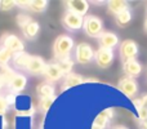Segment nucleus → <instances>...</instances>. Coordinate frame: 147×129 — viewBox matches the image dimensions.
<instances>
[{"mask_svg": "<svg viewBox=\"0 0 147 129\" xmlns=\"http://www.w3.org/2000/svg\"><path fill=\"white\" fill-rule=\"evenodd\" d=\"M62 25H63V27L69 31H78V30H80V28H83L84 17L78 16V14H75V13L67 10V12L63 14V17H62Z\"/></svg>", "mask_w": 147, "mask_h": 129, "instance_id": "6", "label": "nucleus"}, {"mask_svg": "<svg viewBox=\"0 0 147 129\" xmlns=\"http://www.w3.org/2000/svg\"><path fill=\"white\" fill-rule=\"evenodd\" d=\"M1 45H4L5 48H8L9 51H12L13 53H21L25 52V44L18 36L13 35V34H5L1 38Z\"/></svg>", "mask_w": 147, "mask_h": 129, "instance_id": "8", "label": "nucleus"}, {"mask_svg": "<svg viewBox=\"0 0 147 129\" xmlns=\"http://www.w3.org/2000/svg\"><path fill=\"white\" fill-rule=\"evenodd\" d=\"M142 101H143V103H145V106L147 107V94H145V96L142 97Z\"/></svg>", "mask_w": 147, "mask_h": 129, "instance_id": "37", "label": "nucleus"}, {"mask_svg": "<svg viewBox=\"0 0 147 129\" xmlns=\"http://www.w3.org/2000/svg\"><path fill=\"white\" fill-rule=\"evenodd\" d=\"M84 32L90 38H97L101 36L103 32V22L99 17L93 14H89L84 17V26H83Z\"/></svg>", "mask_w": 147, "mask_h": 129, "instance_id": "2", "label": "nucleus"}, {"mask_svg": "<svg viewBox=\"0 0 147 129\" xmlns=\"http://www.w3.org/2000/svg\"><path fill=\"white\" fill-rule=\"evenodd\" d=\"M90 129H101V128H98V127H96V125H92V127H90Z\"/></svg>", "mask_w": 147, "mask_h": 129, "instance_id": "40", "label": "nucleus"}, {"mask_svg": "<svg viewBox=\"0 0 147 129\" xmlns=\"http://www.w3.org/2000/svg\"><path fill=\"white\" fill-rule=\"evenodd\" d=\"M143 27H145V31H146V34H147V17H146V20H145V23H143Z\"/></svg>", "mask_w": 147, "mask_h": 129, "instance_id": "38", "label": "nucleus"}, {"mask_svg": "<svg viewBox=\"0 0 147 129\" xmlns=\"http://www.w3.org/2000/svg\"><path fill=\"white\" fill-rule=\"evenodd\" d=\"M14 7H17V1H14V0H0V10L1 12L12 10Z\"/></svg>", "mask_w": 147, "mask_h": 129, "instance_id": "28", "label": "nucleus"}, {"mask_svg": "<svg viewBox=\"0 0 147 129\" xmlns=\"http://www.w3.org/2000/svg\"><path fill=\"white\" fill-rule=\"evenodd\" d=\"M137 115H138V120H147V107L145 106L141 110H138Z\"/></svg>", "mask_w": 147, "mask_h": 129, "instance_id": "31", "label": "nucleus"}, {"mask_svg": "<svg viewBox=\"0 0 147 129\" xmlns=\"http://www.w3.org/2000/svg\"><path fill=\"white\" fill-rule=\"evenodd\" d=\"M117 89L124 96H127L128 98H133V97L137 96L138 91H140V86H138V83L136 79L129 78V76H124L117 83Z\"/></svg>", "mask_w": 147, "mask_h": 129, "instance_id": "5", "label": "nucleus"}, {"mask_svg": "<svg viewBox=\"0 0 147 129\" xmlns=\"http://www.w3.org/2000/svg\"><path fill=\"white\" fill-rule=\"evenodd\" d=\"M13 57H14V53L12 51L5 48L4 45H0V67H7L10 59H13Z\"/></svg>", "mask_w": 147, "mask_h": 129, "instance_id": "22", "label": "nucleus"}, {"mask_svg": "<svg viewBox=\"0 0 147 129\" xmlns=\"http://www.w3.org/2000/svg\"><path fill=\"white\" fill-rule=\"evenodd\" d=\"M115 58V54L112 49H106V48H99L96 52V56H94V61L98 67L101 68H109L112 65Z\"/></svg>", "mask_w": 147, "mask_h": 129, "instance_id": "7", "label": "nucleus"}, {"mask_svg": "<svg viewBox=\"0 0 147 129\" xmlns=\"http://www.w3.org/2000/svg\"><path fill=\"white\" fill-rule=\"evenodd\" d=\"M3 86H4V81H3V79L0 78V91L3 89Z\"/></svg>", "mask_w": 147, "mask_h": 129, "instance_id": "39", "label": "nucleus"}, {"mask_svg": "<svg viewBox=\"0 0 147 129\" xmlns=\"http://www.w3.org/2000/svg\"><path fill=\"white\" fill-rule=\"evenodd\" d=\"M31 59V56L26 52H21V53H16L13 57V66H14L17 70H26L27 65Z\"/></svg>", "mask_w": 147, "mask_h": 129, "instance_id": "18", "label": "nucleus"}, {"mask_svg": "<svg viewBox=\"0 0 147 129\" xmlns=\"http://www.w3.org/2000/svg\"><path fill=\"white\" fill-rule=\"evenodd\" d=\"M56 101V97H52V98H40L39 99V103H38V107L41 112L47 114L49 111V109L52 107L53 102Z\"/></svg>", "mask_w": 147, "mask_h": 129, "instance_id": "26", "label": "nucleus"}, {"mask_svg": "<svg viewBox=\"0 0 147 129\" xmlns=\"http://www.w3.org/2000/svg\"><path fill=\"white\" fill-rule=\"evenodd\" d=\"M140 53V48L138 44L132 39H127V40L121 41L119 47V54L123 62L130 61V59H137V56Z\"/></svg>", "mask_w": 147, "mask_h": 129, "instance_id": "3", "label": "nucleus"}, {"mask_svg": "<svg viewBox=\"0 0 147 129\" xmlns=\"http://www.w3.org/2000/svg\"><path fill=\"white\" fill-rule=\"evenodd\" d=\"M96 52L93 51L90 44L88 43H80L75 48V59L80 65H88L94 58Z\"/></svg>", "mask_w": 147, "mask_h": 129, "instance_id": "4", "label": "nucleus"}, {"mask_svg": "<svg viewBox=\"0 0 147 129\" xmlns=\"http://www.w3.org/2000/svg\"><path fill=\"white\" fill-rule=\"evenodd\" d=\"M138 127L140 129H147V120H138Z\"/></svg>", "mask_w": 147, "mask_h": 129, "instance_id": "34", "label": "nucleus"}, {"mask_svg": "<svg viewBox=\"0 0 147 129\" xmlns=\"http://www.w3.org/2000/svg\"><path fill=\"white\" fill-rule=\"evenodd\" d=\"M31 1H32V0H18V1H17V7H20L21 9H27V10H30Z\"/></svg>", "mask_w": 147, "mask_h": 129, "instance_id": "30", "label": "nucleus"}, {"mask_svg": "<svg viewBox=\"0 0 147 129\" xmlns=\"http://www.w3.org/2000/svg\"><path fill=\"white\" fill-rule=\"evenodd\" d=\"M112 118H114V109H112V107H107V109L102 110V111L97 115L93 124L101 129H106L107 125H109V122Z\"/></svg>", "mask_w": 147, "mask_h": 129, "instance_id": "14", "label": "nucleus"}, {"mask_svg": "<svg viewBox=\"0 0 147 129\" xmlns=\"http://www.w3.org/2000/svg\"><path fill=\"white\" fill-rule=\"evenodd\" d=\"M22 32L26 39L34 40V39H36V36L39 35V32H40V25H39V22H36V21H32V22H30L28 25H26L25 27L22 28Z\"/></svg>", "mask_w": 147, "mask_h": 129, "instance_id": "20", "label": "nucleus"}, {"mask_svg": "<svg viewBox=\"0 0 147 129\" xmlns=\"http://www.w3.org/2000/svg\"><path fill=\"white\" fill-rule=\"evenodd\" d=\"M74 49V39L69 35H59L53 43V53L57 61L71 57Z\"/></svg>", "mask_w": 147, "mask_h": 129, "instance_id": "1", "label": "nucleus"}, {"mask_svg": "<svg viewBox=\"0 0 147 129\" xmlns=\"http://www.w3.org/2000/svg\"><path fill=\"white\" fill-rule=\"evenodd\" d=\"M133 106L136 107V110H141L142 107H145V103H143V101H142V98H134L133 99Z\"/></svg>", "mask_w": 147, "mask_h": 129, "instance_id": "32", "label": "nucleus"}, {"mask_svg": "<svg viewBox=\"0 0 147 129\" xmlns=\"http://www.w3.org/2000/svg\"><path fill=\"white\" fill-rule=\"evenodd\" d=\"M97 79H90V78H85V83H97Z\"/></svg>", "mask_w": 147, "mask_h": 129, "instance_id": "35", "label": "nucleus"}, {"mask_svg": "<svg viewBox=\"0 0 147 129\" xmlns=\"http://www.w3.org/2000/svg\"><path fill=\"white\" fill-rule=\"evenodd\" d=\"M43 76L48 83H56V81H59L63 76H66L63 74V71L59 68V66L54 62V63H47V67L43 72Z\"/></svg>", "mask_w": 147, "mask_h": 129, "instance_id": "9", "label": "nucleus"}, {"mask_svg": "<svg viewBox=\"0 0 147 129\" xmlns=\"http://www.w3.org/2000/svg\"><path fill=\"white\" fill-rule=\"evenodd\" d=\"M49 3L47 0H32L30 7V12L32 13H43L47 10Z\"/></svg>", "mask_w": 147, "mask_h": 129, "instance_id": "23", "label": "nucleus"}, {"mask_svg": "<svg viewBox=\"0 0 147 129\" xmlns=\"http://www.w3.org/2000/svg\"><path fill=\"white\" fill-rule=\"evenodd\" d=\"M107 9H109L110 14H114L116 17L123 10L128 9V1H125V0H110V1H107Z\"/></svg>", "mask_w": 147, "mask_h": 129, "instance_id": "19", "label": "nucleus"}, {"mask_svg": "<svg viewBox=\"0 0 147 129\" xmlns=\"http://www.w3.org/2000/svg\"><path fill=\"white\" fill-rule=\"evenodd\" d=\"M8 109H9V103H8V101H7V97L0 94V116L5 115Z\"/></svg>", "mask_w": 147, "mask_h": 129, "instance_id": "29", "label": "nucleus"}, {"mask_svg": "<svg viewBox=\"0 0 147 129\" xmlns=\"http://www.w3.org/2000/svg\"><path fill=\"white\" fill-rule=\"evenodd\" d=\"M85 83V78L79 74H75V72H71L69 75L65 76V81H63V85H62L61 91H66V89H70V88H74L76 85H80V84Z\"/></svg>", "mask_w": 147, "mask_h": 129, "instance_id": "16", "label": "nucleus"}, {"mask_svg": "<svg viewBox=\"0 0 147 129\" xmlns=\"http://www.w3.org/2000/svg\"><path fill=\"white\" fill-rule=\"evenodd\" d=\"M66 7L69 12H72L75 14L84 17L88 13L89 3L86 0H70V1H66Z\"/></svg>", "mask_w": 147, "mask_h": 129, "instance_id": "12", "label": "nucleus"}, {"mask_svg": "<svg viewBox=\"0 0 147 129\" xmlns=\"http://www.w3.org/2000/svg\"><path fill=\"white\" fill-rule=\"evenodd\" d=\"M47 67V63L40 56H31V59L27 65V71L31 75H43L44 70Z\"/></svg>", "mask_w": 147, "mask_h": 129, "instance_id": "11", "label": "nucleus"}, {"mask_svg": "<svg viewBox=\"0 0 147 129\" xmlns=\"http://www.w3.org/2000/svg\"><path fill=\"white\" fill-rule=\"evenodd\" d=\"M132 12H130V9L128 8V9L123 10L121 13H119V14L115 17V22H116V25L119 26V27H125V26H128L130 22H132Z\"/></svg>", "mask_w": 147, "mask_h": 129, "instance_id": "21", "label": "nucleus"}, {"mask_svg": "<svg viewBox=\"0 0 147 129\" xmlns=\"http://www.w3.org/2000/svg\"><path fill=\"white\" fill-rule=\"evenodd\" d=\"M36 93L40 98H52V97H56V89H54L53 84L44 81L36 86Z\"/></svg>", "mask_w": 147, "mask_h": 129, "instance_id": "17", "label": "nucleus"}, {"mask_svg": "<svg viewBox=\"0 0 147 129\" xmlns=\"http://www.w3.org/2000/svg\"><path fill=\"white\" fill-rule=\"evenodd\" d=\"M30 22H32V18L28 14H26V13H20V14H17V17H16V23H17L21 28H23Z\"/></svg>", "mask_w": 147, "mask_h": 129, "instance_id": "27", "label": "nucleus"}, {"mask_svg": "<svg viewBox=\"0 0 147 129\" xmlns=\"http://www.w3.org/2000/svg\"><path fill=\"white\" fill-rule=\"evenodd\" d=\"M123 71H124L125 76L136 79L142 74V65L137 59H130V61L123 62Z\"/></svg>", "mask_w": 147, "mask_h": 129, "instance_id": "13", "label": "nucleus"}, {"mask_svg": "<svg viewBox=\"0 0 147 129\" xmlns=\"http://www.w3.org/2000/svg\"><path fill=\"white\" fill-rule=\"evenodd\" d=\"M112 129H129V128L125 127V125H115V127H112Z\"/></svg>", "mask_w": 147, "mask_h": 129, "instance_id": "36", "label": "nucleus"}, {"mask_svg": "<svg viewBox=\"0 0 147 129\" xmlns=\"http://www.w3.org/2000/svg\"><path fill=\"white\" fill-rule=\"evenodd\" d=\"M98 44L99 48L114 49L115 47L119 45V36L112 31H103L98 38Z\"/></svg>", "mask_w": 147, "mask_h": 129, "instance_id": "10", "label": "nucleus"}, {"mask_svg": "<svg viewBox=\"0 0 147 129\" xmlns=\"http://www.w3.org/2000/svg\"><path fill=\"white\" fill-rule=\"evenodd\" d=\"M16 71L13 70V68H10L9 66H7V67H3L1 68V72H0V78L3 79V81H4V84H9L10 81H12V79L14 78L16 75Z\"/></svg>", "mask_w": 147, "mask_h": 129, "instance_id": "25", "label": "nucleus"}, {"mask_svg": "<svg viewBox=\"0 0 147 129\" xmlns=\"http://www.w3.org/2000/svg\"><path fill=\"white\" fill-rule=\"evenodd\" d=\"M146 13H147V9H146Z\"/></svg>", "mask_w": 147, "mask_h": 129, "instance_id": "41", "label": "nucleus"}, {"mask_svg": "<svg viewBox=\"0 0 147 129\" xmlns=\"http://www.w3.org/2000/svg\"><path fill=\"white\" fill-rule=\"evenodd\" d=\"M56 63L59 66V68H61L62 71H63L65 75H69V74H71L72 70H74V61H72L71 57H69V58H65V59H59V61H57Z\"/></svg>", "mask_w": 147, "mask_h": 129, "instance_id": "24", "label": "nucleus"}, {"mask_svg": "<svg viewBox=\"0 0 147 129\" xmlns=\"http://www.w3.org/2000/svg\"><path fill=\"white\" fill-rule=\"evenodd\" d=\"M26 85H27V78H26L23 74L17 72L14 75V78L12 79V81L8 84V88H9V91L12 92V93L17 94V93H20V92H22L23 89L26 88Z\"/></svg>", "mask_w": 147, "mask_h": 129, "instance_id": "15", "label": "nucleus"}, {"mask_svg": "<svg viewBox=\"0 0 147 129\" xmlns=\"http://www.w3.org/2000/svg\"><path fill=\"white\" fill-rule=\"evenodd\" d=\"M5 97H7V101H8V103H9V106L16 103V99H17V94L16 93H12V92H10V93H8Z\"/></svg>", "mask_w": 147, "mask_h": 129, "instance_id": "33", "label": "nucleus"}]
</instances>
